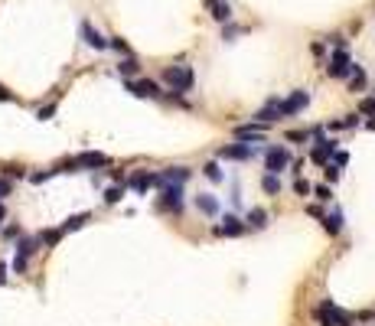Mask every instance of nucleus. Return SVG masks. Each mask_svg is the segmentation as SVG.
<instances>
[{
	"instance_id": "26",
	"label": "nucleus",
	"mask_w": 375,
	"mask_h": 326,
	"mask_svg": "<svg viewBox=\"0 0 375 326\" xmlns=\"http://www.w3.org/2000/svg\"><path fill=\"white\" fill-rule=\"evenodd\" d=\"M121 196H124V183H121V186H108V189H105V203H108V206L121 203Z\"/></svg>"
},
{
	"instance_id": "21",
	"label": "nucleus",
	"mask_w": 375,
	"mask_h": 326,
	"mask_svg": "<svg viewBox=\"0 0 375 326\" xmlns=\"http://www.w3.org/2000/svg\"><path fill=\"white\" fill-rule=\"evenodd\" d=\"M137 69H141V62H137V59H134V55H124V59H121V62H117V72H121V75H124V79H131V75H134V72H137Z\"/></svg>"
},
{
	"instance_id": "19",
	"label": "nucleus",
	"mask_w": 375,
	"mask_h": 326,
	"mask_svg": "<svg viewBox=\"0 0 375 326\" xmlns=\"http://www.w3.org/2000/svg\"><path fill=\"white\" fill-rule=\"evenodd\" d=\"M62 235H66L62 228H46V232H39L36 238H39V245H46V248H55V245L62 241Z\"/></svg>"
},
{
	"instance_id": "11",
	"label": "nucleus",
	"mask_w": 375,
	"mask_h": 326,
	"mask_svg": "<svg viewBox=\"0 0 375 326\" xmlns=\"http://www.w3.org/2000/svg\"><path fill=\"white\" fill-rule=\"evenodd\" d=\"M128 92L137 95V98H160V95H163L160 88H157V82H150V79H137V82L131 79L128 82Z\"/></svg>"
},
{
	"instance_id": "29",
	"label": "nucleus",
	"mask_w": 375,
	"mask_h": 326,
	"mask_svg": "<svg viewBox=\"0 0 375 326\" xmlns=\"http://www.w3.org/2000/svg\"><path fill=\"white\" fill-rule=\"evenodd\" d=\"M108 46H111V49H114V52H124V55H131V46L124 43L121 36H111V39H108Z\"/></svg>"
},
{
	"instance_id": "6",
	"label": "nucleus",
	"mask_w": 375,
	"mask_h": 326,
	"mask_svg": "<svg viewBox=\"0 0 375 326\" xmlns=\"http://www.w3.org/2000/svg\"><path fill=\"white\" fill-rule=\"evenodd\" d=\"M349 69H352V62H349V52H346V49H336V52L330 55V66H326L330 79H346Z\"/></svg>"
},
{
	"instance_id": "27",
	"label": "nucleus",
	"mask_w": 375,
	"mask_h": 326,
	"mask_svg": "<svg viewBox=\"0 0 375 326\" xmlns=\"http://www.w3.org/2000/svg\"><path fill=\"white\" fill-rule=\"evenodd\" d=\"M203 173H206V179H212V183H222V170H219V163H206L203 166Z\"/></svg>"
},
{
	"instance_id": "37",
	"label": "nucleus",
	"mask_w": 375,
	"mask_h": 326,
	"mask_svg": "<svg viewBox=\"0 0 375 326\" xmlns=\"http://www.w3.org/2000/svg\"><path fill=\"white\" fill-rule=\"evenodd\" d=\"M359 117H362V114H346L343 121H339V124H343V131L346 127H359Z\"/></svg>"
},
{
	"instance_id": "15",
	"label": "nucleus",
	"mask_w": 375,
	"mask_h": 326,
	"mask_svg": "<svg viewBox=\"0 0 375 326\" xmlns=\"http://www.w3.org/2000/svg\"><path fill=\"white\" fill-rule=\"evenodd\" d=\"M277 105H281V101H277V98H271L268 105L261 108L258 114H255V124H265V127H268L271 121H281V111H277Z\"/></svg>"
},
{
	"instance_id": "22",
	"label": "nucleus",
	"mask_w": 375,
	"mask_h": 326,
	"mask_svg": "<svg viewBox=\"0 0 375 326\" xmlns=\"http://www.w3.org/2000/svg\"><path fill=\"white\" fill-rule=\"evenodd\" d=\"M212 17L219 20V23H228V20H232V7H228V0H219V4H212Z\"/></svg>"
},
{
	"instance_id": "36",
	"label": "nucleus",
	"mask_w": 375,
	"mask_h": 326,
	"mask_svg": "<svg viewBox=\"0 0 375 326\" xmlns=\"http://www.w3.org/2000/svg\"><path fill=\"white\" fill-rule=\"evenodd\" d=\"M323 173H326V179H330V183H336V179H339V166H333V163H326Z\"/></svg>"
},
{
	"instance_id": "2",
	"label": "nucleus",
	"mask_w": 375,
	"mask_h": 326,
	"mask_svg": "<svg viewBox=\"0 0 375 326\" xmlns=\"http://www.w3.org/2000/svg\"><path fill=\"white\" fill-rule=\"evenodd\" d=\"M36 251H39V238H36V235H33V238H20L17 241V258H13V271L23 274L26 265H30V254H36Z\"/></svg>"
},
{
	"instance_id": "17",
	"label": "nucleus",
	"mask_w": 375,
	"mask_h": 326,
	"mask_svg": "<svg viewBox=\"0 0 375 326\" xmlns=\"http://www.w3.org/2000/svg\"><path fill=\"white\" fill-rule=\"evenodd\" d=\"M245 228H255V232H261V228H268V212L265 209H248V216H245Z\"/></svg>"
},
{
	"instance_id": "39",
	"label": "nucleus",
	"mask_w": 375,
	"mask_h": 326,
	"mask_svg": "<svg viewBox=\"0 0 375 326\" xmlns=\"http://www.w3.org/2000/svg\"><path fill=\"white\" fill-rule=\"evenodd\" d=\"M55 114V108L52 105H46V108H39V121H49V117Z\"/></svg>"
},
{
	"instance_id": "23",
	"label": "nucleus",
	"mask_w": 375,
	"mask_h": 326,
	"mask_svg": "<svg viewBox=\"0 0 375 326\" xmlns=\"http://www.w3.org/2000/svg\"><path fill=\"white\" fill-rule=\"evenodd\" d=\"M349 85H352V92L365 85V69H362V66H356V62H352V69H349Z\"/></svg>"
},
{
	"instance_id": "13",
	"label": "nucleus",
	"mask_w": 375,
	"mask_h": 326,
	"mask_svg": "<svg viewBox=\"0 0 375 326\" xmlns=\"http://www.w3.org/2000/svg\"><path fill=\"white\" fill-rule=\"evenodd\" d=\"M79 30H82V39H85V43H88V46H92V49H108V39H105V36H101V33H98V30H95V26H92V23H88V20H85V23H82V26H79Z\"/></svg>"
},
{
	"instance_id": "18",
	"label": "nucleus",
	"mask_w": 375,
	"mask_h": 326,
	"mask_svg": "<svg viewBox=\"0 0 375 326\" xmlns=\"http://www.w3.org/2000/svg\"><path fill=\"white\" fill-rule=\"evenodd\" d=\"M320 222H323V232H326V235H333V238H336V235L343 232V212H326Z\"/></svg>"
},
{
	"instance_id": "24",
	"label": "nucleus",
	"mask_w": 375,
	"mask_h": 326,
	"mask_svg": "<svg viewBox=\"0 0 375 326\" xmlns=\"http://www.w3.org/2000/svg\"><path fill=\"white\" fill-rule=\"evenodd\" d=\"M261 189H265L268 196H277V192H281V179H277L274 173H265V179H261Z\"/></svg>"
},
{
	"instance_id": "12",
	"label": "nucleus",
	"mask_w": 375,
	"mask_h": 326,
	"mask_svg": "<svg viewBox=\"0 0 375 326\" xmlns=\"http://www.w3.org/2000/svg\"><path fill=\"white\" fill-rule=\"evenodd\" d=\"M245 232H248L245 222H241L238 216H232V212L222 219V225H215V235H225V238H238V235H245Z\"/></svg>"
},
{
	"instance_id": "4",
	"label": "nucleus",
	"mask_w": 375,
	"mask_h": 326,
	"mask_svg": "<svg viewBox=\"0 0 375 326\" xmlns=\"http://www.w3.org/2000/svg\"><path fill=\"white\" fill-rule=\"evenodd\" d=\"M186 179H190V170L186 166H170V170H163V173H154V186H183Z\"/></svg>"
},
{
	"instance_id": "5",
	"label": "nucleus",
	"mask_w": 375,
	"mask_h": 326,
	"mask_svg": "<svg viewBox=\"0 0 375 326\" xmlns=\"http://www.w3.org/2000/svg\"><path fill=\"white\" fill-rule=\"evenodd\" d=\"M307 105H310V92H307V88H297L287 101H281V105H277V111H281V117H290V114H297V111L307 108Z\"/></svg>"
},
{
	"instance_id": "42",
	"label": "nucleus",
	"mask_w": 375,
	"mask_h": 326,
	"mask_svg": "<svg viewBox=\"0 0 375 326\" xmlns=\"http://www.w3.org/2000/svg\"><path fill=\"white\" fill-rule=\"evenodd\" d=\"M0 101H13V95H10V92H7V88H4V85H0Z\"/></svg>"
},
{
	"instance_id": "31",
	"label": "nucleus",
	"mask_w": 375,
	"mask_h": 326,
	"mask_svg": "<svg viewBox=\"0 0 375 326\" xmlns=\"http://www.w3.org/2000/svg\"><path fill=\"white\" fill-rule=\"evenodd\" d=\"M359 114H375V98H362V101H359Z\"/></svg>"
},
{
	"instance_id": "30",
	"label": "nucleus",
	"mask_w": 375,
	"mask_h": 326,
	"mask_svg": "<svg viewBox=\"0 0 375 326\" xmlns=\"http://www.w3.org/2000/svg\"><path fill=\"white\" fill-rule=\"evenodd\" d=\"M310 189H314V186H310L303 176H297V179H294V192H297V196H310Z\"/></svg>"
},
{
	"instance_id": "9",
	"label": "nucleus",
	"mask_w": 375,
	"mask_h": 326,
	"mask_svg": "<svg viewBox=\"0 0 375 326\" xmlns=\"http://www.w3.org/2000/svg\"><path fill=\"white\" fill-rule=\"evenodd\" d=\"M215 157H222V160H252L255 147H252V144H228V147L215 150Z\"/></svg>"
},
{
	"instance_id": "25",
	"label": "nucleus",
	"mask_w": 375,
	"mask_h": 326,
	"mask_svg": "<svg viewBox=\"0 0 375 326\" xmlns=\"http://www.w3.org/2000/svg\"><path fill=\"white\" fill-rule=\"evenodd\" d=\"M23 176H26V170L20 163H7L4 166V179H23Z\"/></svg>"
},
{
	"instance_id": "32",
	"label": "nucleus",
	"mask_w": 375,
	"mask_h": 326,
	"mask_svg": "<svg viewBox=\"0 0 375 326\" xmlns=\"http://www.w3.org/2000/svg\"><path fill=\"white\" fill-rule=\"evenodd\" d=\"M287 141H294V144H307V141H310V131H290Z\"/></svg>"
},
{
	"instance_id": "7",
	"label": "nucleus",
	"mask_w": 375,
	"mask_h": 326,
	"mask_svg": "<svg viewBox=\"0 0 375 326\" xmlns=\"http://www.w3.org/2000/svg\"><path fill=\"white\" fill-rule=\"evenodd\" d=\"M287 163H290V154L284 147H268V154H265V170L268 173H281V170H287Z\"/></svg>"
},
{
	"instance_id": "10",
	"label": "nucleus",
	"mask_w": 375,
	"mask_h": 326,
	"mask_svg": "<svg viewBox=\"0 0 375 326\" xmlns=\"http://www.w3.org/2000/svg\"><path fill=\"white\" fill-rule=\"evenodd\" d=\"M111 157L108 154H98V150H85V154L75 157V166L79 170H101V166H108Z\"/></svg>"
},
{
	"instance_id": "33",
	"label": "nucleus",
	"mask_w": 375,
	"mask_h": 326,
	"mask_svg": "<svg viewBox=\"0 0 375 326\" xmlns=\"http://www.w3.org/2000/svg\"><path fill=\"white\" fill-rule=\"evenodd\" d=\"M330 160H333V166H346V163H349V154H346V150H333Z\"/></svg>"
},
{
	"instance_id": "44",
	"label": "nucleus",
	"mask_w": 375,
	"mask_h": 326,
	"mask_svg": "<svg viewBox=\"0 0 375 326\" xmlns=\"http://www.w3.org/2000/svg\"><path fill=\"white\" fill-rule=\"evenodd\" d=\"M0 284H7V265H0Z\"/></svg>"
},
{
	"instance_id": "8",
	"label": "nucleus",
	"mask_w": 375,
	"mask_h": 326,
	"mask_svg": "<svg viewBox=\"0 0 375 326\" xmlns=\"http://www.w3.org/2000/svg\"><path fill=\"white\" fill-rule=\"evenodd\" d=\"M268 134L265 124H241V127H235V141L238 144H261Z\"/></svg>"
},
{
	"instance_id": "1",
	"label": "nucleus",
	"mask_w": 375,
	"mask_h": 326,
	"mask_svg": "<svg viewBox=\"0 0 375 326\" xmlns=\"http://www.w3.org/2000/svg\"><path fill=\"white\" fill-rule=\"evenodd\" d=\"M163 82H166V88H170V95H186L196 85V72H193L190 66H166Z\"/></svg>"
},
{
	"instance_id": "34",
	"label": "nucleus",
	"mask_w": 375,
	"mask_h": 326,
	"mask_svg": "<svg viewBox=\"0 0 375 326\" xmlns=\"http://www.w3.org/2000/svg\"><path fill=\"white\" fill-rule=\"evenodd\" d=\"M55 173H59V170H43V173H33V176H30V183H46V179H49V176H55Z\"/></svg>"
},
{
	"instance_id": "28",
	"label": "nucleus",
	"mask_w": 375,
	"mask_h": 326,
	"mask_svg": "<svg viewBox=\"0 0 375 326\" xmlns=\"http://www.w3.org/2000/svg\"><path fill=\"white\" fill-rule=\"evenodd\" d=\"M310 192H314V196H317V199H320V203H330V199H333V189H330V186H326V183H320V186H314V189H310Z\"/></svg>"
},
{
	"instance_id": "38",
	"label": "nucleus",
	"mask_w": 375,
	"mask_h": 326,
	"mask_svg": "<svg viewBox=\"0 0 375 326\" xmlns=\"http://www.w3.org/2000/svg\"><path fill=\"white\" fill-rule=\"evenodd\" d=\"M4 238H20V225H7L4 228Z\"/></svg>"
},
{
	"instance_id": "43",
	"label": "nucleus",
	"mask_w": 375,
	"mask_h": 326,
	"mask_svg": "<svg viewBox=\"0 0 375 326\" xmlns=\"http://www.w3.org/2000/svg\"><path fill=\"white\" fill-rule=\"evenodd\" d=\"M4 219H7V206L0 203V228H4Z\"/></svg>"
},
{
	"instance_id": "14",
	"label": "nucleus",
	"mask_w": 375,
	"mask_h": 326,
	"mask_svg": "<svg viewBox=\"0 0 375 326\" xmlns=\"http://www.w3.org/2000/svg\"><path fill=\"white\" fill-rule=\"evenodd\" d=\"M128 186H131L134 192H141V196H144V192H147L150 186H154V173H147V170H137V173H131Z\"/></svg>"
},
{
	"instance_id": "3",
	"label": "nucleus",
	"mask_w": 375,
	"mask_h": 326,
	"mask_svg": "<svg viewBox=\"0 0 375 326\" xmlns=\"http://www.w3.org/2000/svg\"><path fill=\"white\" fill-rule=\"evenodd\" d=\"M157 209L160 212H179L183 209V186H163L160 199H157Z\"/></svg>"
},
{
	"instance_id": "45",
	"label": "nucleus",
	"mask_w": 375,
	"mask_h": 326,
	"mask_svg": "<svg viewBox=\"0 0 375 326\" xmlns=\"http://www.w3.org/2000/svg\"><path fill=\"white\" fill-rule=\"evenodd\" d=\"M206 4H209V7H212V4H219V0H206Z\"/></svg>"
},
{
	"instance_id": "40",
	"label": "nucleus",
	"mask_w": 375,
	"mask_h": 326,
	"mask_svg": "<svg viewBox=\"0 0 375 326\" xmlns=\"http://www.w3.org/2000/svg\"><path fill=\"white\" fill-rule=\"evenodd\" d=\"M359 320H362V323H372V320H375V310H362V313H359Z\"/></svg>"
},
{
	"instance_id": "16",
	"label": "nucleus",
	"mask_w": 375,
	"mask_h": 326,
	"mask_svg": "<svg viewBox=\"0 0 375 326\" xmlns=\"http://www.w3.org/2000/svg\"><path fill=\"white\" fill-rule=\"evenodd\" d=\"M196 209L203 212V216H219V199H215L212 192H199V196H196Z\"/></svg>"
},
{
	"instance_id": "20",
	"label": "nucleus",
	"mask_w": 375,
	"mask_h": 326,
	"mask_svg": "<svg viewBox=\"0 0 375 326\" xmlns=\"http://www.w3.org/2000/svg\"><path fill=\"white\" fill-rule=\"evenodd\" d=\"M92 219V212H79V216H69L66 222H62V232H79L85 222Z\"/></svg>"
},
{
	"instance_id": "41",
	"label": "nucleus",
	"mask_w": 375,
	"mask_h": 326,
	"mask_svg": "<svg viewBox=\"0 0 375 326\" xmlns=\"http://www.w3.org/2000/svg\"><path fill=\"white\" fill-rule=\"evenodd\" d=\"M310 52H314V55H323L326 46H323V43H314V46H310Z\"/></svg>"
},
{
	"instance_id": "35",
	"label": "nucleus",
	"mask_w": 375,
	"mask_h": 326,
	"mask_svg": "<svg viewBox=\"0 0 375 326\" xmlns=\"http://www.w3.org/2000/svg\"><path fill=\"white\" fill-rule=\"evenodd\" d=\"M10 192H13V183H10V179H4V176H0V203H4V199L10 196Z\"/></svg>"
}]
</instances>
